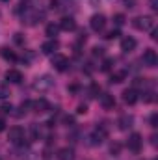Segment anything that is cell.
<instances>
[{
    "mask_svg": "<svg viewBox=\"0 0 158 160\" xmlns=\"http://www.w3.org/2000/svg\"><path fill=\"white\" fill-rule=\"evenodd\" d=\"M0 54H2V58H6V60H9V62H15V60H17L15 52H11L9 48H2V50H0Z\"/></svg>",
    "mask_w": 158,
    "mask_h": 160,
    "instance_id": "19",
    "label": "cell"
},
{
    "mask_svg": "<svg viewBox=\"0 0 158 160\" xmlns=\"http://www.w3.org/2000/svg\"><path fill=\"white\" fill-rule=\"evenodd\" d=\"M149 6H151L153 11H156L158 9V0H149Z\"/></svg>",
    "mask_w": 158,
    "mask_h": 160,
    "instance_id": "29",
    "label": "cell"
},
{
    "mask_svg": "<svg viewBox=\"0 0 158 160\" xmlns=\"http://www.w3.org/2000/svg\"><path fill=\"white\" fill-rule=\"evenodd\" d=\"M86 112H87V106H86V104H80L78 106V114H86Z\"/></svg>",
    "mask_w": 158,
    "mask_h": 160,
    "instance_id": "32",
    "label": "cell"
},
{
    "mask_svg": "<svg viewBox=\"0 0 158 160\" xmlns=\"http://www.w3.org/2000/svg\"><path fill=\"white\" fill-rule=\"evenodd\" d=\"M54 86V80L50 78L48 75H43L39 78H36L34 82V89H37V91H45V89H50Z\"/></svg>",
    "mask_w": 158,
    "mask_h": 160,
    "instance_id": "5",
    "label": "cell"
},
{
    "mask_svg": "<svg viewBox=\"0 0 158 160\" xmlns=\"http://www.w3.org/2000/svg\"><path fill=\"white\" fill-rule=\"evenodd\" d=\"M123 2H125L126 8H134V6H136V0H123Z\"/></svg>",
    "mask_w": 158,
    "mask_h": 160,
    "instance_id": "31",
    "label": "cell"
},
{
    "mask_svg": "<svg viewBox=\"0 0 158 160\" xmlns=\"http://www.w3.org/2000/svg\"><path fill=\"white\" fill-rule=\"evenodd\" d=\"M7 140H9L11 143H15V145H21V143L24 142V128H21V127H11L9 132H7Z\"/></svg>",
    "mask_w": 158,
    "mask_h": 160,
    "instance_id": "4",
    "label": "cell"
},
{
    "mask_svg": "<svg viewBox=\"0 0 158 160\" xmlns=\"http://www.w3.org/2000/svg\"><path fill=\"white\" fill-rule=\"evenodd\" d=\"M141 145H143L141 134L134 132V134L128 136V140H126V147H128V151H132V153H140V151H141Z\"/></svg>",
    "mask_w": 158,
    "mask_h": 160,
    "instance_id": "3",
    "label": "cell"
},
{
    "mask_svg": "<svg viewBox=\"0 0 158 160\" xmlns=\"http://www.w3.org/2000/svg\"><path fill=\"white\" fill-rule=\"evenodd\" d=\"M102 54H104L102 47H93V56H102Z\"/></svg>",
    "mask_w": 158,
    "mask_h": 160,
    "instance_id": "27",
    "label": "cell"
},
{
    "mask_svg": "<svg viewBox=\"0 0 158 160\" xmlns=\"http://www.w3.org/2000/svg\"><path fill=\"white\" fill-rule=\"evenodd\" d=\"M125 21H126V19H125L123 13H116V15H114V24H116V26H123Z\"/></svg>",
    "mask_w": 158,
    "mask_h": 160,
    "instance_id": "21",
    "label": "cell"
},
{
    "mask_svg": "<svg viewBox=\"0 0 158 160\" xmlns=\"http://www.w3.org/2000/svg\"><path fill=\"white\" fill-rule=\"evenodd\" d=\"M101 106H102L104 110H114V106H116V99H114V95H110V93H102V95H101Z\"/></svg>",
    "mask_w": 158,
    "mask_h": 160,
    "instance_id": "12",
    "label": "cell"
},
{
    "mask_svg": "<svg viewBox=\"0 0 158 160\" xmlns=\"http://www.w3.org/2000/svg\"><path fill=\"white\" fill-rule=\"evenodd\" d=\"M141 62H143L147 67H156V63H158V54L153 50V48H147V50H143Z\"/></svg>",
    "mask_w": 158,
    "mask_h": 160,
    "instance_id": "7",
    "label": "cell"
},
{
    "mask_svg": "<svg viewBox=\"0 0 158 160\" xmlns=\"http://www.w3.org/2000/svg\"><path fill=\"white\" fill-rule=\"evenodd\" d=\"M7 95H9V89H7V86L0 84V99H6Z\"/></svg>",
    "mask_w": 158,
    "mask_h": 160,
    "instance_id": "25",
    "label": "cell"
},
{
    "mask_svg": "<svg viewBox=\"0 0 158 160\" xmlns=\"http://www.w3.org/2000/svg\"><path fill=\"white\" fill-rule=\"evenodd\" d=\"M119 36H121V34H119V30H110L104 38H106V39H117Z\"/></svg>",
    "mask_w": 158,
    "mask_h": 160,
    "instance_id": "24",
    "label": "cell"
},
{
    "mask_svg": "<svg viewBox=\"0 0 158 160\" xmlns=\"http://www.w3.org/2000/svg\"><path fill=\"white\" fill-rule=\"evenodd\" d=\"M2 110H4V112H7V114H9V112H11V110H13V106H11V104H6V106H2Z\"/></svg>",
    "mask_w": 158,
    "mask_h": 160,
    "instance_id": "33",
    "label": "cell"
},
{
    "mask_svg": "<svg viewBox=\"0 0 158 160\" xmlns=\"http://www.w3.org/2000/svg\"><path fill=\"white\" fill-rule=\"evenodd\" d=\"M58 47H60L58 39H48L41 45V52L43 54H54V50H58Z\"/></svg>",
    "mask_w": 158,
    "mask_h": 160,
    "instance_id": "10",
    "label": "cell"
},
{
    "mask_svg": "<svg viewBox=\"0 0 158 160\" xmlns=\"http://www.w3.org/2000/svg\"><path fill=\"white\" fill-rule=\"evenodd\" d=\"M4 128H6V121H4V119H0V132H2Z\"/></svg>",
    "mask_w": 158,
    "mask_h": 160,
    "instance_id": "35",
    "label": "cell"
},
{
    "mask_svg": "<svg viewBox=\"0 0 158 160\" xmlns=\"http://www.w3.org/2000/svg\"><path fill=\"white\" fill-rule=\"evenodd\" d=\"M52 65H54L56 71H67L69 60H67L63 54H54V56H52Z\"/></svg>",
    "mask_w": 158,
    "mask_h": 160,
    "instance_id": "8",
    "label": "cell"
},
{
    "mask_svg": "<svg viewBox=\"0 0 158 160\" xmlns=\"http://www.w3.org/2000/svg\"><path fill=\"white\" fill-rule=\"evenodd\" d=\"M132 123H134L132 116H121L119 121H117V125H119V128H121V130H128V128L132 127Z\"/></svg>",
    "mask_w": 158,
    "mask_h": 160,
    "instance_id": "16",
    "label": "cell"
},
{
    "mask_svg": "<svg viewBox=\"0 0 158 160\" xmlns=\"http://www.w3.org/2000/svg\"><path fill=\"white\" fill-rule=\"evenodd\" d=\"M110 153H112L114 157H117L119 153H121V143H119V142H114V143L110 145Z\"/></svg>",
    "mask_w": 158,
    "mask_h": 160,
    "instance_id": "22",
    "label": "cell"
},
{
    "mask_svg": "<svg viewBox=\"0 0 158 160\" xmlns=\"http://www.w3.org/2000/svg\"><path fill=\"white\" fill-rule=\"evenodd\" d=\"M112 65H114V60H112V58H106V60L102 62V67H101V69H102V71H110Z\"/></svg>",
    "mask_w": 158,
    "mask_h": 160,
    "instance_id": "23",
    "label": "cell"
},
{
    "mask_svg": "<svg viewBox=\"0 0 158 160\" xmlns=\"http://www.w3.org/2000/svg\"><path fill=\"white\" fill-rule=\"evenodd\" d=\"M132 26L136 30H141V32H149L155 28V19L151 15H141V17H136L132 21Z\"/></svg>",
    "mask_w": 158,
    "mask_h": 160,
    "instance_id": "1",
    "label": "cell"
},
{
    "mask_svg": "<svg viewBox=\"0 0 158 160\" xmlns=\"http://www.w3.org/2000/svg\"><path fill=\"white\" fill-rule=\"evenodd\" d=\"M73 158H75L73 149L63 147V149H60V151H58V160H73Z\"/></svg>",
    "mask_w": 158,
    "mask_h": 160,
    "instance_id": "17",
    "label": "cell"
},
{
    "mask_svg": "<svg viewBox=\"0 0 158 160\" xmlns=\"http://www.w3.org/2000/svg\"><path fill=\"white\" fill-rule=\"evenodd\" d=\"M125 78H126V71H116V73L112 75V82H116V84L123 82Z\"/></svg>",
    "mask_w": 158,
    "mask_h": 160,
    "instance_id": "20",
    "label": "cell"
},
{
    "mask_svg": "<svg viewBox=\"0 0 158 160\" xmlns=\"http://www.w3.org/2000/svg\"><path fill=\"white\" fill-rule=\"evenodd\" d=\"M123 101H125L126 104H136V102L140 101V93H138L134 88L125 89V91H123Z\"/></svg>",
    "mask_w": 158,
    "mask_h": 160,
    "instance_id": "9",
    "label": "cell"
},
{
    "mask_svg": "<svg viewBox=\"0 0 158 160\" xmlns=\"http://www.w3.org/2000/svg\"><path fill=\"white\" fill-rule=\"evenodd\" d=\"M58 32H60V26H58V24H48V26H47V36H48L50 39H56Z\"/></svg>",
    "mask_w": 158,
    "mask_h": 160,
    "instance_id": "18",
    "label": "cell"
},
{
    "mask_svg": "<svg viewBox=\"0 0 158 160\" xmlns=\"http://www.w3.org/2000/svg\"><path fill=\"white\" fill-rule=\"evenodd\" d=\"M89 26H91V30H95V32H102L104 26H106V17H104L102 13L93 15L91 21H89Z\"/></svg>",
    "mask_w": 158,
    "mask_h": 160,
    "instance_id": "6",
    "label": "cell"
},
{
    "mask_svg": "<svg viewBox=\"0 0 158 160\" xmlns=\"http://www.w3.org/2000/svg\"><path fill=\"white\" fill-rule=\"evenodd\" d=\"M136 45H138V43H136L134 38H130V36H128V38H123V39H121V50H123V52H132V50L136 48Z\"/></svg>",
    "mask_w": 158,
    "mask_h": 160,
    "instance_id": "14",
    "label": "cell"
},
{
    "mask_svg": "<svg viewBox=\"0 0 158 160\" xmlns=\"http://www.w3.org/2000/svg\"><path fill=\"white\" fill-rule=\"evenodd\" d=\"M99 93H101V88H99L97 84H93V86H91V97H97Z\"/></svg>",
    "mask_w": 158,
    "mask_h": 160,
    "instance_id": "28",
    "label": "cell"
},
{
    "mask_svg": "<svg viewBox=\"0 0 158 160\" xmlns=\"http://www.w3.org/2000/svg\"><path fill=\"white\" fill-rule=\"evenodd\" d=\"M156 125H158V116L153 114V116H151V127H156Z\"/></svg>",
    "mask_w": 158,
    "mask_h": 160,
    "instance_id": "30",
    "label": "cell"
},
{
    "mask_svg": "<svg viewBox=\"0 0 158 160\" xmlns=\"http://www.w3.org/2000/svg\"><path fill=\"white\" fill-rule=\"evenodd\" d=\"M0 2H7V0H0Z\"/></svg>",
    "mask_w": 158,
    "mask_h": 160,
    "instance_id": "36",
    "label": "cell"
},
{
    "mask_svg": "<svg viewBox=\"0 0 158 160\" xmlns=\"http://www.w3.org/2000/svg\"><path fill=\"white\" fill-rule=\"evenodd\" d=\"M6 80L11 82V84H19V82H22V73L17 71V69H7L6 71Z\"/></svg>",
    "mask_w": 158,
    "mask_h": 160,
    "instance_id": "13",
    "label": "cell"
},
{
    "mask_svg": "<svg viewBox=\"0 0 158 160\" xmlns=\"http://www.w3.org/2000/svg\"><path fill=\"white\" fill-rule=\"evenodd\" d=\"M15 41H17V43H22V36H21V34H15Z\"/></svg>",
    "mask_w": 158,
    "mask_h": 160,
    "instance_id": "34",
    "label": "cell"
},
{
    "mask_svg": "<svg viewBox=\"0 0 158 160\" xmlns=\"http://www.w3.org/2000/svg\"><path fill=\"white\" fill-rule=\"evenodd\" d=\"M106 138H108V130H106L104 127H101V125H99V127H97V128H95L91 134H89L91 145H101V143H102Z\"/></svg>",
    "mask_w": 158,
    "mask_h": 160,
    "instance_id": "2",
    "label": "cell"
},
{
    "mask_svg": "<svg viewBox=\"0 0 158 160\" xmlns=\"http://www.w3.org/2000/svg\"><path fill=\"white\" fill-rule=\"evenodd\" d=\"M60 30H65V32H73L75 28H77V21L73 19V17H63L62 21H60Z\"/></svg>",
    "mask_w": 158,
    "mask_h": 160,
    "instance_id": "11",
    "label": "cell"
},
{
    "mask_svg": "<svg viewBox=\"0 0 158 160\" xmlns=\"http://www.w3.org/2000/svg\"><path fill=\"white\" fill-rule=\"evenodd\" d=\"M32 108H34V112H37V114L47 112V110H48V101H47V99H37V101L32 102Z\"/></svg>",
    "mask_w": 158,
    "mask_h": 160,
    "instance_id": "15",
    "label": "cell"
},
{
    "mask_svg": "<svg viewBox=\"0 0 158 160\" xmlns=\"http://www.w3.org/2000/svg\"><path fill=\"white\" fill-rule=\"evenodd\" d=\"M143 101H145V102H153V101H155V93H153V91H147L145 97H143Z\"/></svg>",
    "mask_w": 158,
    "mask_h": 160,
    "instance_id": "26",
    "label": "cell"
}]
</instances>
